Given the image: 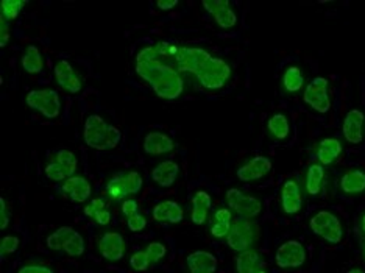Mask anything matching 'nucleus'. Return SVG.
Masks as SVG:
<instances>
[{"label":"nucleus","mask_w":365,"mask_h":273,"mask_svg":"<svg viewBox=\"0 0 365 273\" xmlns=\"http://www.w3.org/2000/svg\"><path fill=\"white\" fill-rule=\"evenodd\" d=\"M156 53L180 72L187 85L206 91H220L228 85L233 69L223 58L214 56L203 47L175 43L153 44Z\"/></svg>","instance_id":"obj_1"},{"label":"nucleus","mask_w":365,"mask_h":273,"mask_svg":"<svg viewBox=\"0 0 365 273\" xmlns=\"http://www.w3.org/2000/svg\"><path fill=\"white\" fill-rule=\"evenodd\" d=\"M135 71L163 101H178L185 94L186 80L156 53L153 46H145L136 53Z\"/></svg>","instance_id":"obj_2"},{"label":"nucleus","mask_w":365,"mask_h":273,"mask_svg":"<svg viewBox=\"0 0 365 273\" xmlns=\"http://www.w3.org/2000/svg\"><path fill=\"white\" fill-rule=\"evenodd\" d=\"M83 139H85V144L94 150H111L120 144L122 131L118 127L110 125L98 114H91L83 127Z\"/></svg>","instance_id":"obj_3"},{"label":"nucleus","mask_w":365,"mask_h":273,"mask_svg":"<svg viewBox=\"0 0 365 273\" xmlns=\"http://www.w3.org/2000/svg\"><path fill=\"white\" fill-rule=\"evenodd\" d=\"M261 237V230L258 223L248 219H237L233 223L230 235L227 236V244L231 250L236 253H242L247 250H253Z\"/></svg>","instance_id":"obj_4"},{"label":"nucleus","mask_w":365,"mask_h":273,"mask_svg":"<svg viewBox=\"0 0 365 273\" xmlns=\"http://www.w3.org/2000/svg\"><path fill=\"white\" fill-rule=\"evenodd\" d=\"M309 228L315 236L322 237L329 244H340L344 241V225L334 212L322 210L309 219Z\"/></svg>","instance_id":"obj_5"},{"label":"nucleus","mask_w":365,"mask_h":273,"mask_svg":"<svg viewBox=\"0 0 365 273\" xmlns=\"http://www.w3.org/2000/svg\"><path fill=\"white\" fill-rule=\"evenodd\" d=\"M225 200H227V208L233 211V214H236L239 219L253 220L258 216H261L262 212V202L258 197L247 194L236 187L228 189L225 194Z\"/></svg>","instance_id":"obj_6"},{"label":"nucleus","mask_w":365,"mask_h":273,"mask_svg":"<svg viewBox=\"0 0 365 273\" xmlns=\"http://www.w3.org/2000/svg\"><path fill=\"white\" fill-rule=\"evenodd\" d=\"M26 103L29 108L41 113L47 119H56L61 113L60 94L52 88L29 91L26 96Z\"/></svg>","instance_id":"obj_7"},{"label":"nucleus","mask_w":365,"mask_h":273,"mask_svg":"<svg viewBox=\"0 0 365 273\" xmlns=\"http://www.w3.org/2000/svg\"><path fill=\"white\" fill-rule=\"evenodd\" d=\"M303 101L311 110L319 114H327L331 110L329 81L325 77H315L304 86Z\"/></svg>","instance_id":"obj_8"},{"label":"nucleus","mask_w":365,"mask_h":273,"mask_svg":"<svg viewBox=\"0 0 365 273\" xmlns=\"http://www.w3.org/2000/svg\"><path fill=\"white\" fill-rule=\"evenodd\" d=\"M306 259H308V252L297 239H289L275 252V264L279 269H298L303 266Z\"/></svg>","instance_id":"obj_9"},{"label":"nucleus","mask_w":365,"mask_h":273,"mask_svg":"<svg viewBox=\"0 0 365 273\" xmlns=\"http://www.w3.org/2000/svg\"><path fill=\"white\" fill-rule=\"evenodd\" d=\"M281 211L287 216H295L303 208V189L297 178H287L279 191Z\"/></svg>","instance_id":"obj_10"},{"label":"nucleus","mask_w":365,"mask_h":273,"mask_svg":"<svg viewBox=\"0 0 365 273\" xmlns=\"http://www.w3.org/2000/svg\"><path fill=\"white\" fill-rule=\"evenodd\" d=\"M272 169L273 164L270 158L264 155H256L240 165L236 170V177L239 181H244V183H252V181H258L267 177Z\"/></svg>","instance_id":"obj_11"},{"label":"nucleus","mask_w":365,"mask_h":273,"mask_svg":"<svg viewBox=\"0 0 365 273\" xmlns=\"http://www.w3.org/2000/svg\"><path fill=\"white\" fill-rule=\"evenodd\" d=\"M98 253L103 259L110 261V262H118L123 259L127 250V244L125 239L118 231H106L101 236L97 242Z\"/></svg>","instance_id":"obj_12"},{"label":"nucleus","mask_w":365,"mask_h":273,"mask_svg":"<svg viewBox=\"0 0 365 273\" xmlns=\"http://www.w3.org/2000/svg\"><path fill=\"white\" fill-rule=\"evenodd\" d=\"M202 5L220 29L230 30L237 26V14L227 0H205Z\"/></svg>","instance_id":"obj_13"},{"label":"nucleus","mask_w":365,"mask_h":273,"mask_svg":"<svg viewBox=\"0 0 365 273\" xmlns=\"http://www.w3.org/2000/svg\"><path fill=\"white\" fill-rule=\"evenodd\" d=\"M53 76H55L58 86L64 89L66 93L78 94L83 88L81 77L76 72V69L72 68V64L69 61H66V60L58 61L55 64Z\"/></svg>","instance_id":"obj_14"},{"label":"nucleus","mask_w":365,"mask_h":273,"mask_svg":"<svg viewBox=\"0 0 365 273\" xmlns=\"http://www.w3.org/2000/svg\"><path fill=\"white\" fill-rule=\"evenodd\" d=\"M364 128H365V114L361 110L354 108L345 114L344 123H342V136L348 144H353V145L361 144L365 138Z\"/></svg>","instance_id":"obj_15"},{"label":"nucleus","mask_w":365,"mask_h":273,"mask_svg":"<svg viewBox=\"0 0 365 273\" xmlns=\"http://www.w3.org/2000/svg\"><path fill=\"white\" fill-rule=\"evenodd\" d=\"M61 192L68 195L73 203H86L93 195V186H91V181L88 178L73 175L63 181Z\"/></svg>","instance_id":"obj_16"},{"label":"nucleus","mask_w":365,"mask_h":273,"mask_svg":"<svg viewBox=\"0 0 365 273\" xmlns=\"http://www.w3.org/2000/svg\"><path fill=\"white\" fill-rule=\"evenodd\" d=\"M143 148L147 155L150 156H161L173 152L175 148V140H173L164 131H150L147 133L143 140Z\"/></svg>","instance_id":"obj_17"},{"label":"nucleus","mask_w":365,"mask_h":273,"mask_svg":"<svg viewBox=\"0 0 365 273\" xmlns=\"http://www.w3.org/2000/svg\"><path fill=\"white\" fill-rule=\"evenodd\" d=\"M219 261L211 252L197 250L186 256L187 273H215Z\"/></svg>","instance_id":"obj_18"},{"label":"nucleus","mask_w":365,"mask_h":273,"mask_svg":"<svg viewBox=\"0 0 365 273\" xmlns=\"http://www.w3.org/2000/svg\"><path fill=\"white\" fill-rule=\"evenodd\" d=\"M178 175H180V165L178 163L172 160L161 161L160 164L155 165L150 173L153 183H156L163 189H169L175 185Z\"/></svg>","instance_id":"obj_19"},{"label":"nucleus","mask_w":365,"mask_h":273,"mask_svg":"<svg viewBox=\"0 0 365 273\" xmlns=\"http://www.w3.org/2000/svg\"><path fill=\"white\" fill-rule=\"evenodd\" d=\"M235 223V214L230 208H217L211 216L210 235L214 239H227Z\"/></svg>","instance_id":"obj_20"},{"label":"nucleus","mask_w":365,"mask_h":273,"mask_svg":"<svg viewBox=\"0 0 365 273\" xmlns=\"http://www.w3.org/2000/svg\"><path fill=\"white\" fill-rule=\"evenodd\" d=\"M344 152V145L337 138H323L319 145L315 156H317L319 164L323 168H328V165H333Z\"/></svg>","instance_id":"obj_21"},{"label":"nucleus","mask_w":365,"mask_h":273,"mask_svg":"<svg viewBox=\"0 0 365 273\" xmlns=\"http://www.w3.org/2000/svg\"><path fill=\"white\" fill-rule=\"evenodd\" d=\"M190 203H192V211H190V222L197 227H202L206 223L210 217L211 206H212V198L206 191H197L194 197L190 198Z\"/></svg>","instance_id":"obj_22"},{"label":"nucleus","mask_w":365,"mask_h":273,"mask_svg":"<svg viewBox=\"0 0 365 273\" xmlns=\"http://www.w3.org/2000/svg\"><path fill=\"white\" fill-rule=\"evenodd\" d=\"M236 272L237 273H267L265 261L258 250H247L237 253L236 256Z\"/></svg>","instance_id":"obj_23"},{"label":"nucleus","mask_w":365,"mask_h":273,"mask_svg":"<svg viewBox=\"0 0 365 273\" xmlns=\"http://www.w3.org/2000/svg\"><path fill=\"white\" fill-rule=\"evenodd\" d=\"M152 214L156 222H169L172 225H177V223L185 219V210H182V206L173 200L160 202L153 208Z\"/></svg>","instance_id":"obj_24"},{"label":"nucleus","mask_w":365,"mask_h":273,"mask_svg":"<svg viewBox=\"0 0 365 273\" xmlns=\"http://www.w3.org/2000/svg\"><path fill=\"white\" fill-rule=\"evenodd\" d=\"M325 168L319 163H312L304 173V191L311 197H317L325 187Z\"/></svg>","instance_id":"obj_25"},{"label":"nucleus","mask_w":365,"mask_h":273,"mask_svg":"<svg viewBox=\"0 0 365 273\" xmlns=\"http://www.w3.org/2000/svg\"><path fill=\"white\" fill-rule=\"evenodd\" d=\"M340 191L348 195H359L365 192V170L350 169L346 170L339 181Z\"/></svg>","instance_id":"obj_26"},{"label":"nucleus","mask_w":365,"mask_h":273,"mask_svg":"<svg viewBox=\"0 0 365 273\" xmlns=\"http://www.w3.org/2000/svg\"><path fill=\"white\" fill-rule=\"evenodd\" d=\"M21 66L30 76H36L44 69V58L36 46H27L21 56Z\"/></svg>","instance_id":"obj_27"},{"label":"nucleus","mask_w":365,"mask_h":273,"mask_svg":"<svg viewBox=\"0 0 365 273\" xmlns=\"http://www.w3.org/2000/svg\"><path fill=\"white\" fill-rule=\"evenodd\" d=\"M269 135L277 140H284L290 135V122L283 113H275L267 120Z\"/></svg>","instance_id":"obj_28"},{"label":"nucleus","mask_w":365,"mask_h":273,"mask_svg":"<svg viewBox=\"0 0 365 273\" xmlns=\"http://www.w3.org/2000/svg\"><path fill=\"white\" fill-rule=\"evenodd\" d=\"M281 86L287 94H295L304 86V76L298 66H289L281 77Z\"/></svg>","instance_id":"obj_29"},{"label":"nucleus","mask_w":365,"mask_h":273,"mask_svg":"<svg viewBox=\"0 0 365 273\" xmlns=\"http://www.w3.org/2000/svg\"><path fill=\"white\" fill-rule=\"evenodd\" d=\"M73 235H76V230H73L72 227H60L58 230H55L53 233L47 236L46 245L48 250L60 252V250H63L66 242H68Z\"/></svg>","instance_id":"obj_30"},{"label":"nucleus","mask_w":365,"mask_h":273,"mask_svg":"<svg viewBox=\"0 0 365 273\" xmlns=\"http://www.w3.org/2000/svg\"><path fill=\"white\" fill-rule=\"evenodd\" d=\"M106 194H108V197H111L115 202H119V200H122V198L128 197L125 180H123V172H118L115 175H113L110 180H108Z\"/></svg>","instance_id":"obj_31"},{"label":"nucleus","mask_w":365,"mask_h":273,"mask_svg":"<svg viewBox=\"0 0 365 273\" xmlns=\"http://www.w3.org/2000/svg\"><path fill=\"white\" fill-rule=\"evenodd\" d=\"M53 161H56L58 164H61L63 169L68 172L69 177H73L77 173L78 160H77V156L73 152L66 150V148H63V150H58L53 155Z\"/></svg>","instance_id":"obj_32"},{"label":"nucleus","mask_w":365,"mask_h":273,"mask_svg":"<svg viewBox=\"0 0 365 273\" xmlns=\"http://www.w3.org/2000/svg\"><path fill=\"white\" fill-rule=\"evenodd\" d=\"M27 5L26 0H4L0 4V10H2V18L5 21H14L18 19V16L21 14L22 8Z\"/></svg>","instance_id":"obj_33"},{"label":"nucleus","mask_w":365,"mask_h":273,"mask_svg":"<svg viewBox=\"0 0 365 273\" xmlns=\"http://www.w3.org/2000/svg\"><path fill=\"white\" fill-rule=\"evenodd\" d=\"M85 250H86L85 239H83V236L78 233V231H76V235H73L68 242H66V245L63 248V252L66 254H69L71 258H78V256L85 253Z\"/></svg>","instance_id":"obj_34"},{"label":"nucleus","mask_w":365,"mask_h":273,"mask_svg":"<svg viewBox=\"0 0 365 273\" xmlns=\"http://www.w3.org/2000/svg\"><path fill=\"white\" fill-rule=\"evenodd\" d=\"M123 180H125V186L128 195H136L140 192V189L144 186V178L136 170H127L123 172Z\"/></svg>","instance_id":"obj_35"},{"label":"nucleus","mask_w":365,"mask_h":273,"mask_svg":"<svg viewBox=\"0 0 365 273\" xmlns=\"http://www.w3.org/2000/svg\"><path fill=\"white\" fill-rule=\"evenodd\" d=\"M152 266L145 250H136L130 256V267L135 272H145Z\"/></svg>","instance_id":"obj_36"},{"label":"nucleus","mask_w":365,"mask_h":273,"mask_svg":"<svg viewBox=\"0 0 365 273\" xmlns=\"http://www.w3.org/2000/svg\"><path fill=\"white\" fill-rule=\"evenodd\" d=\"M145 253L148 256V259H150V262L156 264L163 258H165V254H168V247H165L163 242L155 241L145 247Z\"/></svg>","instance_id":"obj_37"},{"label":"nucleus","mask_w":365,"mask_h":273,"mask_svg":"<svg viewBox=\"0 0 365 273\" xmlns=\"http://www.w3.org/2000/svg\"><path fill=\"white\" fill-rule=\"evenodd\" d=\"M21 247V239L14 235H8L5 237H2V241H0V256H8V254H13L19 250Z\"/></svg>","instance_id":"obj_38"},{"label":"nucleus","mask_w":365,"mask_h":273,"mask_svg":"<svg viewBox=\"0 0 365 273\" xmlns=\"http://www.w3.org/2000/svg\"><path fill=\"white\" fill-rule=\"evenodd\" d=\"M44 173H46V177H47L48 180H52V181H66V180L69 178L68 172H66V170L63 169V165L58 164V163L53 161V160L46 165Z\"/></svg>","instance_id":"obj_39"},{"label":"nucleus","mask_w":365,"mask_h":273,"mask_svg":"<svg viewBox=\"0 0 365 273\" xmlns=\"http://www.w3.org/2000/svg\"><path fill=\"white\" fill-rule=\"evenodd\" d=\"M127 225L128 230L133 231V233H140V231H144L147 228V217L144 214H135V216H131L127 219Z\"/></svg>","instance_id":"obj_40"},{"label":"nucleus","mask_w":365,"mask_h":273,"mask_svg":"<svg viewBox=\"0 0 365 273\" xmlns=\"http://www.w3.org/2000/svg\"><path fill=\"white\" fill-rule=\"evenodd\" d=\"M102 210H106V203H105L103 198H93V200H91V202L85 206V210H83V212H85L86 217L93 219V217L96 216V214H97L98 211H102Z\"/></svg>","instance_id":"obj_41"},{"label":"nucleus","mask_w":365,"mask_h":273,"mask_svg":"<svg viewBox=\"0 0 365 273\" xmlns=\"http://www.w3.org/2000/svg\"><path fill=\"white\" fill-rule=\"evenodd\" d=\"M120 211H122L123 216L128 219V217L135 216V214L139 212V205H138V202L135 200V198H125V200L122 202Z\"/></svg>","instance_id":"obj_42"},{"label":"nucleus","mask_w":365,"mask_h":273,"mask_svg":"<svg viewBox=\"0 0 365 273\" xmlns=\"http://www.w3.org/2000/svg\"><path fill=\"white\" fill-rule=\"evenodd\" d=\"M18 273H55V270L43 264H27L18 270Z\"/></svg>","instance_id":"obj_43"},{"label":"nucleus","mask_w":365,"mask_h":273,"mask_svg":"<svg viewBox=\"0 0 365 273\" xmlns=\"http://www.w3.org/2000/svg\"><path fill=\"white\" fill-rule=\"evenodd\" d=\"M8 225H10V210L4 198H0V230H6Z\"/></svg>","instance_id":"obj_44"},{"label":"nucleus","mask_w":365,"mask_h":273,"mask_svg":"<svg viewBox=\"0 0 365 273\" xmlns=\"http://www.w3.org/2000/svg\"><path fill=\"white\" fill-rule=\"evenodd\" d=\"M10 26H8V21H5L4 18H0V47H5L10 41Z\"/></svg>","instance_id":"obj_45"},{"label":"nucleus","mask_w":365,"mask_h":273,"mask_svg":"<svg viewBox=\"0 0 365 273\" xmlns=\"http://www.w3.org/2000/svg\"><path fill=\"white\" fill-rule=\"evenodd\" d=\"M111 219H113V216H111V212L108 211V208L106 210H102V211H98L96 216L93 217V220L97 223L98 227H106V225H110L111 223Z\"/></svg>","instance_id":"obj_46"},{"label":"nucleus","mask_w":365,"mask_h":273,"mask_svg":"<svg viewBox=\"0 0 365 273\" xmlns=\"http://www.w3.org/2000/svg\"><path fill=\"white\" fill-rule=\"evenodd\" d=\"M177 5H178V0H158L156 2V6L160 8L161 11H169Z\"/></svg>","instance_id":"obj_47"},{"label":"nucleus","mask_w":365,"mask_h":273,"mask_svg":"<svg viewBox=\"0 0 365 273\" xmlns=\"http://www.w3.org/2000/svg\"><path fill=\"white\" fill-rule=\"evenodd\" d=\"M359 228H361V233L365 236V212L361 216V220H359Z\"/></svg>","instance_id":"obj_48"},{"label":"nucleus","mask_w":365,"mask_h":273,"mask_svg":"<svg viewBox=\"0 0 365 273\" xmlns=\"http://www.w3.org/2000/svg\"><path fill=\"white\" fill-rule=\"evenodd\" d=\"M346 273H365L362 269H359V267H354V269H350L348 270Z\"/></svg>","instance_id":"obj_49"},{"label":"nucleus","mask_w":365,"mask_h":273,"mask_svg":"<svg viewBox=\"0 0 365 273\" xmlns=\"http://www.w3.org/2000/svg\"><path fill=\"white\" fill-rule=\"evenodd\" d=\"M364 258H365V245H364Z\"/></svg>","instance_id":"obj_50"}]
</instances>
